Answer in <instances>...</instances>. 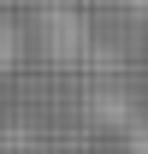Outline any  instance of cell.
Returning <instances> with one entry per match:
<instances>
[{
    "label": "cell",
    "mask_w": 148,
    "mask_h": 154,
    "mask_svg": "<svg viewBox=\"0 0 148 154\" xmlns=\"http://www.w3.org/2000/svg\"><path fill=\"white\" fill-rule=\"evenodd\" d=\"M130 154H148V113L136 119V131H130Z\"/></svg>",
    "instance_id": "3"
},
{
    "label": "cell",
    "mask_w": 148,
    "mask_h": 154,
    "mask_svg": "<svg viewBox=\"0 0 148 154\" xmlns=\"http://www.w3.org/2000/svg\"><path fill=\"white\" fill-rule=\"evenodd\" d=\"M18 54H24V30H18L12 18H0V71H12Z\"/></svg>",
    "instance_id": "2"
},
{
    "label": "cell",
    "mask_w": 148,
    "mask_h": 154,
    "mask_svg": "<svg viewBox=\"0 0 148 154\" xmlns=\"http://www.w3.org/2000/svg\"><path fill=\"white\" fill-rule=\"evenodd\" d=\"M36 30H42V42H48V54H54V59H77V54H83V42H89V24L77 18V6H42Z\"/></svg>",
    "instance_id": "1"
}]
</instances>
